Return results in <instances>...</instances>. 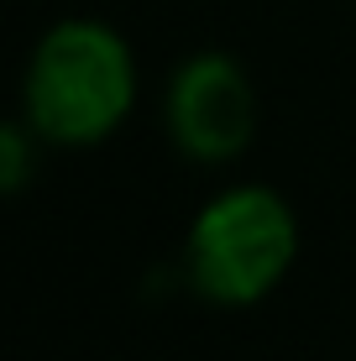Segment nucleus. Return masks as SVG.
<instances>
[{
	"instance_id": "nucleus-3",
	"label": "nucleus",
	"mask_w": 356,
	"mask_h": 361,
	"mask_svg": "<svg viewBox=\"0 0 356 361\" xmlns=\"http://www.w3.org/2000/svg\"><path fill=\"white\" fill-rule=\"evenodd\" d=\"M168 136L189 163H236L257 136V90L247 68L220 47H200L173 68L163 94Z\"/></svg>"
},
{
	"instance_id": "nucleus-1",
	"label": "nucleus",
	"mask_w": 356,
	"mask_h": 361,
	"mask_svg": "<svg viewBox=\"0 0 356 361\" xmlns=\"http://www.w3.org/2000/svg\"><path fill=\"white\" fill-rule=\"evenodd\" d=\"M137 105V58L105 21L68 16L37 37L21 79V121L47 147H94Z\"/></svg>"
},
{
	"instance_id": "nucleus-2",
	"label": "nucleus",
	"mask_w": 356,
	"mask_h": 361,
	"mask_svg": "<svg viewBox=\"0 0 356 361\" xmlns=\"http://www.w3.org/2000/svg\"><path fill=\"white\" fill-rule=\"evenodd\" d=\"M299 220L288 199L262 183H231L204 199L183 235V272L204 304L252 309L293 272Z\"/></svg>"
},
{
	"instance_id": "nucleus-4",
	"label": "nucleus",
	"mask_w": 356,
	"mask_h": 361,
	"mask_svg": "<svg viewBox=\"0 0 356 361\" xmlns=\"http://www.w3.org/2000/svg\"><path fill=\"white\" fill-rule=\"evenodd\" d=\"M32 147H47V142L27 126V121H11V126L0 131V189H6V194L27 189V178H32Z\"/></svg>"
}]
</instances>
